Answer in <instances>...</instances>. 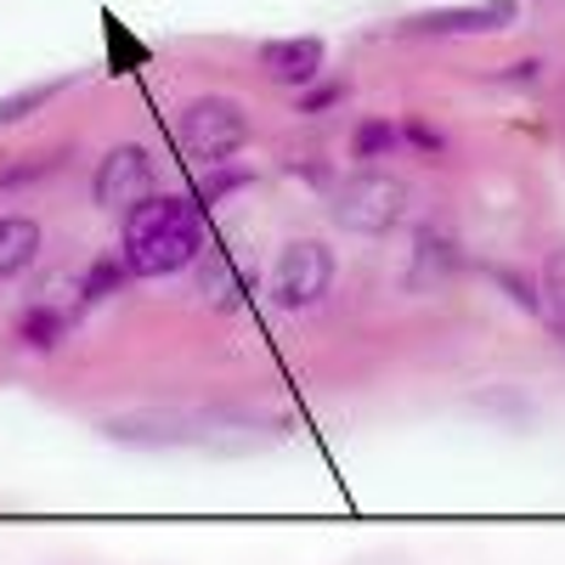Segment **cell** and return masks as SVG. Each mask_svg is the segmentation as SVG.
Instances as JSON below:
<instances>
[{
    "instance_id": "7",
    "label": "cell",
    "mask_w": 565,
    "mask_h": 565,
    "mask_svg": "<svg viewBox=\"0 0 565 565\" xmlns=\"http://www.w3.org/2000/svg\"><path fill=\"white\" fill-rule=\"evenodd\" d=\"M514 23V0H481V7H436L413 12L402 29L407 34H498Z\"/></svg>"
},
{
    "instance_id": "4",
    "label": "cell",
    "mask_w": 565,
    "mask_h": 565,
    "mask_svg": "<svg viewBox=\"0 0 565 565\" xmlns=\"http://www.w3.org/2000/svg\"><path fill=\"white\" fill-rule=\"evenodd\" d=\"M328 289H334V249L317 238L282 244V255L271 266V300L282 311H311L328 300Z\"/></svg>"
},
{
    "instance_id": "3",
    "label": "cell",
    "mask_w": 565,
    "mask_h": 565,
    "mask_svg": "<svg viewBox=\"0 0 565 565\" xmlns=\"http://www.w3.org/2000/svg\"><path fill=\"white\" fill-rule=\"evenodd\" d=\"M175 130H181V148L193 159H204V164H232L249 148V136H255V125H249L238 97H193L181 108Z\"/></svg>"
},
{
    "instance_id": "15",
    "label": "cell",
    "mask_w": 565,
    "mask_h": 565,
    "mask_svg": "<svg viewBox=\"0 0 565 565\" xmlns=\"http://www.w3.org/2000/svg\"><path fill=\"white\" fill-rule=\"evenodd\" d=\"M193 266H204V295H215L221 306H238V271H232L226 249H204Z\"/></svg>"
},
{
    "instance_id": "16",
    "label": "cell",
    "mask_w": 565,
    "mask_h": 565,
    "mask_svg": "<svg viewBox=\"0 0 565 565\" xmlns=\"http://www.w3.org/2000/svg\"><path fill=\"white\" fill-rule=\"evenodd\" d=\"M345 97H351V85H345V79H311L306 90H295V114L317 119V114H328V108H340Z\"/></svg>"
},
{
    "instance_id": "17",
    "label": "cell",
    "mask_w": 565,
    "mask_h": 565,
    "mask_svg": "<svg viewBox=\"0 0 565 565\" xmlns=\"http://www.w3.org/2000/svg\"><path fill=\"white\" fill-rule=\"evenodd\" d=\"M255 175L249 170H232V164H210V175H204V186H199V210H210V204H221L226 193H238V186H249Z\"/></svg>"
},
{
    "instance_id": "20",
    "label": "cell",
    "mask_w": 565,
    "mask_h": 565,
    "mask_svg": "<svg viewBox=\"0 0 565 565\" xmlns=\"http://www.w3.org/2000/svg\"><path fill=\"white\" fill-rule=\"evenodd\" d=\"M509 85H537L543 79V63L537 57H526V63H509V74H503Z\"/></svg>"
},
{
    "instance_id": "9",
    "label": "cell",
    "mask_w": 565,
    "mask_h": 565,
    "mask_svg": "<svg viewBox=\"0 0 565 565\" xmlns=\"http://www.w3.org/2000/svg\"><path fill=\"white\" fill-rule=\"evenodd\" d=\"M18 340L29 351H57L68 340V311L57 300H34L23 317H18Z\"/></svg>"
},
{
    "instance_id": "6",
    "label": "cell",
    "mask_w": 565,
    "mask_h": 565,
    "mask_svg": "<svg viewBox=\"0 0 565 565\" xmlns=\"http://www.w3.org/2000/svg\"><path fill=\"white\" fill-rule=\"evenodd\" d=\"M260 74L271 85H289V90H306L311 79H322V63H328V45L317 34H282V40H266L255 52Z\"/></svg>"
},
{
    "instance_id": "11",
    "label": "cell",
    "mask_w": 565,
    "mask_h": 565,
    "mask_svg": "<svg viewBox=\"0 0 565 565\" xmlns=\"http://www.w3.org/2000/svg\"><path fill=\"white\" fill-rule=\"evenodd\" d=\"M430 266H436V277H447V271L458 266V249H452V238H441V232H418L407 289H424V282H430Z\"/></svg>"
},
{
    "instance_id": "10",
    "label": "cell",
    "mask_w": 565,
    "mask_h": 565,
    "mask_svg": "<svg viewBox=\"0 0 565 565\" xmlns=\"http://www.w3.org/2000/svg\"><path fill=\"white\" fill-rule=\"evenodd\" d=\"M396 153H402V125H391V119H362V125L351 130V159L380 164V159H396Z\"/></svg>"
},
{
    "instance_id": "13",
    "label": "cell",
    "mask_w": 565,
    "mask_h": 565,
    "mask_svg": "<svg viewBox=\"0 0 565 565\" xmlns=\"http://www.w3.org/2000/svg\"><path fill=\"white\" fill-rule=\"evenodd\" d=\"M537 295H543V317L554 322V334L565 340V249H548Z\"/></svg>"
},
{
    "instance_id": "5",
    "label": "cell",
    "mask_w": 565,
    "mask_h": 565,
    "mask_svg": "<svg viewBox=\"0 0 565 565\" xmlns=\"http://www.w3.org/2000/svg\"><path fill=\"white\" fill-rule=\"evenodd\" d=\"M159 186V164H153V153L141 148V141H119V148H108L103 153V164H97V175H90V199H97L103 210H130V204H141Z\"/></svg>"
},
{
    "instance_id": "14",
    "label": "cell",
    "mask_w": 565,
    "mask_h": 565,
    "mask_svg": "<svg viewBox=\"0 0 565 565\" xmlns=\"http://www.w3.org/2000/svg\"><path fill=\"white\" fill-rule=\"evenodd\" d=\"M130 282V266H125V255H103V260H90V271H85V282H79V300H108V295H119Z\"/></svg>"
},
{
    "instance_id": "8",
    "label": "cell",
    "mask_w": 565,
    "mask_h": 565,
    "mask_svg": "<svg viewBox=\"0 0 565 565\" xmlns=\"http://www.w3.org/2000/svg\"><path fill=\"white\" fill-rule=\"evenodd\" d=\"M40 255V221L34 215H0V282L29 271Z\"/></svg>"
},
{
    "instance_id": "12",
    "label": "cell",
    "mask_w": 565,
    "mask_h": 565,
    "mask_svg": "<svg viewBox=\"0 0 565 565\" xmlns=\"http://www.w3.org/2000/svg\"><path fill=\"white\" fill-rule=\"evenodd\" d=\"M63 90H68V79H40V85H23V90H12V97H0V130L23 125L29 114H40L52 97H63Z\"/></svg>"
},
{
    "instance_id": "2",
    "label": "cell",
    "mask_w": 565,
    "mask_h": 565,
    "mask_svg": "<svg viewBox=\"0 0 565 565\" xmlns=\"http://www.w3.org/2000/svg\"><path fill=\"white\" fill-rule=\"evenodd\" d=\"M328 210H334V221L345 232H356V238H385V232L402 226V215H407V181L391 175V170L362 164L356 175H345L334 186V204Z\"/></svg>"
},
{
    "instance_id": "18",
    "label": "cell",
    "mask_w": 565,
    "mask_h": 565,
    "mask_svg": "<svg viewBox=\"0 0 565 565\" xmlns=\"http://www.w3.org/2000/svg\"><path fill=\"white\" fill-rule=\"evenodd\" d=\"M402 148H418L424 159H441V153H447V136L413 114V119H402Z\"/></svg>"
},
{
    "instance_id": "1",
    "label": "cell",
    "mask_w": 565,
    "mask_h": 565,
    "mask_svg": "<svg viewBox=\"0 0 565 565\" xmlns=\"http://www.w3.org/2000/svg\"><path fill=\"white\" fill-rule=\"evenodd\" d=\"M125 266L130 277H175L204 255V221L193 199L148 193L125 210Z\"/></svg>"
},
{
    "instance_id": "19",
    "label": "cell",
    "mask_w": 565,
    "mask_h": 565,
    "mask_svg": "<svg viewBox=\"0 0 565 565\" xmlns=\"http://www.w3.org/2000/svg\"><path fill=\"white\" fill-rule=\"evenodd\" d=\"M63 159H40V164H12V170H0V186H18V181H40V175H52Z\"/></svg>"
}]
</instances>
